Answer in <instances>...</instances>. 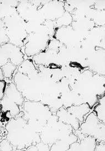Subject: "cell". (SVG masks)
Wrapping results in <instances>:
<instances>
[{
    "instance_id": "obj_1",
    "label": "cell",
    "mask_w": 105,
    "mask_h": 151,
    "mask_svg": "<svg viewBox=\"0 0 105 151\" xmlns=\"http://www.w3.org/2000/svg\"><path fill=\"white\" fill-rule=\"evenodd\" d=\"M69 86L74 93V105L88 104L92 110L105 94V76L86 68Z\"/></svg>"
},
{
    "instance_id": "obj_2",
    "label": "cell",
    "mask_w": 105,
    "mask_h": 151,
    "mask_svg": "<svg viewBox=\"0 0 105 151\" xmlns=\"http://www.w3.org/2000/svg\"><path fill=\"white\" fill-rule=\"evenodd\" d=\"M6 138L13 145L15 151H26L32 145L41 142L40 133L31 128L23 116L22 112L12 118L5 124Z\"/></svg>"
},
{
    "instance_id": "obj_3",
    "label": "cell",
    "mask_w": 105,
    "mask_h": 151,
    "mask_svg": "<svg viewBox=\"0 0 105 151\" xmlns=\"http://www.w3.org/2000/svg\"><path fill=\"white\" fill-rule=\"evenodd\" d=\"M22 116L32 129L40 133L53 115L49 107L42 101L26 100L22 107Z\"/></svg>"
},
{
    "instance_id": "obj_4",
    "label": "cell",
    "mask_w": 105,
    "mask_h": 151,
    "mask_svg": "<svg viewBox=\"0 0 105 151\" xmlns=\"http://www.w3.org/2000/svg\"><path fill=\"white\" fill-rule=\"evenodd\" d=\"M0 100L1 117H4V120L7 119V122L20 114L22 112L21 107L26 101L14 82L8 83L4 96Z\"/></svg>"
},
{
    "instance_id": "obj_5",
    "label": "cell",
    "mask_w": 105,
    "mask_h": 151,
    "mask_svg": "<svg viewBox=\"0 0 105 151\" xmlns=\"http://www.w3.org/2000/svg\"><path fill=\"white\" fill-rule=\"evenodd\" d=\"M52 38L53 36L45 23L40 24L34 31L28 33L23 47L25 55L27 57H33L44 52Z\"/></svg>"
},
{
    "instance_id": "obj_6",
    "label": "cell",
    "mask_w": 105,
    "mask_h": 151,
    "mask_svg": "<svg viewBox=\"0 0 105 151\" xmlns=\"http://www.w3.org/2000/svg\"><path fill=\"white\" fill-rule=\"evenodd\" d=\"M74 131L71 126L59 121L57 115L53 114L40 133V136L42 142L51 147L58 140L70 135Z\"/></svg>"
},
{
    "instance_id": "obj_7",
    "label": "cell",
    "mask_w": 105,
    "mask_h": 151,
    "mask_svg": "<svg viewBox=\"0 0 105 151\" xmlns=\"http://www.w3.org/2000/svg\"><path fill=\"white\" fill-rule=\"evenodd\" d=\"M1 20L4 23L9 40V43L21 48L23 47L28 35L27 31L26 22L17 12Z\"/></svg>"
},
{
    "instance_id": "obj_8",
    "label": "cell",
    "mask_w": 105,
    "mask_h": 151,
    "mask_svg": "<svg viewBox=\"0 0 105 151\" xmlns=\"http://www.w3.org/2000/svg\"><path fill=\"white\" fill-rule=\"evenodd\" d=\"M79 130L84 136H91L95 138L97 143H105V124L99 119L93 111L80 124Z\"/></svg>"
},
{
    "instance_id": "obj_9",
    "label": "cell",
    "mask_w": 105,
    "mask_h": 151,
    "mask_svg": "<svg viewBox=\"0 0 105 151\" xmlns=\"http://www.w3.org/2000/svg\"><path fill=\"white\" fill-rule=\"evenodd\" d=\"M54 38L69 48H80L83 39L71 25L55 28Z\"/></svg>"
},
{
    "instance_id": "obj_10",
    "label": "cell",
    "mask_w": 105,
    "mask_h": 151,
    "mask_svg": "<svg viewBox=\"0 0 105 151\" xmlns=\"http://www.w3.org/2000/svg\"><path fill=\"white\" fill-rule=\"evenodd\" d=\"M22 47L7 43L1 45L0 50V66L2 67L9 62L19 67L25 60L24 52Z\"/></svg>"
},
{
    "instance_id": "obj_11",
    "label": "cell",
    "mask_w": 105,
    "mask_h": 151,
    "mask_svg": "<svg viewBox=\"0 0 105 151\" xmlns=\"http://www.w3.org/2000/svg\"><path fill=\"white\" fill-rule=\"evenodd\" d=\"M65 1H42L39 12L45 20L55 21L65 12Z\"/></svg>"
},
{
    "instance_id": "obj_12",
    "label": "cell",
    "mask_w": 105,
    "mask_h": 151,
    "mask_svg": "<svg viewBox=\"0 0 105 151\" xmlns=\"http://www.w3.org/2000/svg\"><path fill=\"white\" fill-rule=\"evenodd\" d=\"M86 68L105 76V49L96 48L88 56Z\"/></svg>"
},
{
    "instance_id": "obj_13",
    "label": "cell",
    "mask_w": 105,
    "mask_h": 151,
    "mask_svg": "<svg viewBox=\"0 0 105 151\" xmlns=\"http://www.w3.org/2000/svg\"><path fill=\"white\" fill-rule=\"evenodd\" d=\"M82 43L95 48L105 49V27L95 26Z\"/></svg>"
},
{
    "instance_id": "obj_14",
    "label": "cell",
    "mask_w": 105,
    "mask_h": 151,
    "mask_svg": "<svg viewBox=\"0 0 105 151\" xmlns=\"http://www.w3.org/2000/svg\"><path fill=\"white\" fill-rule=\"evenodd\" d=\"M96 26L105 27V1H95L88 14Z\"/></svg>"
},
{
    "instance_id": "obj_15",
    "label": "cell",
    "mask_w": 105,
    "mask_h": 151,
    "mask_svg": "<svg viewBox=\"0 0 105 151\" xmlns=\"http://www.w3.org/2000/svg\"><path fill=\"white\" fill-rule=\"evenodd\" d=\"M97 143L95 138L91 136H86L71 144L69 151H95Z\"/></svg>"
},
{
    "instance_id": "obj_16",
    "label": "cell",
    "mask_w": 105,
    "mask_h": 151,
    "mask_svg": "<svg viewBox=\"0 0 105 151\" xmlns=\"http://www.w3.org/2000/svg\"><path fill=\"white\" fill-rule=\"evenodd\" d=\"M56 115L59 121L71 126L74 131L79 129L81 124L80 122L64 107H62L59 109L56 112Z\"/></svg>"
},
{
    "instance_id": "obj_17",
    "label": "cell",
    "mask_w": 105,
    "mask_h": 151,
    "mask_svg": "<svg viewBox=\"0 0 105 151\" xmlns=\"http://www.w3.org/2000/svg\"><path fill=\"white\" fill-rule=\"evenodd\" d=\"M79 138L74 132L58 140L50 147V151H69L70 145L78 141Z\"/></svg>"
},
{
    "instance_id": "obj_18",
    "label": "cell",
    "mask_w": 105,
    "mask_h": 151,
    "mask_svg": "<svg viewBox=\"0 0 105 151\" xmlns=\"http://www.w3.org/2000/svg\"><path fill=\"white\" fill-rule=\"evenodd\" d=\"M66 109L73 115L74 116L76 119H78L80 123L83 122L88 114L91 111H92V109L88 104H82L80 105H73Z\"/></svg>"
},
{
    "instance_id": "obj_19",
    "label": "cell",
    "mask_w": 105,
    "mask_h": 151,
    "mask_svg": "<svg viewBox=\"0 0 105 151\" xmlns=\"http://www.w3.org/2000/svg\"><path fill=\"white\" fill-rule=\"evenodd\" d=\"M19 1H0L1 5V19L9 17L17 12V7Z\"/></svg>"
},
{
    "instance_id": "obj_20",
    "label": "cell",
    "mask_w": 105,
    "mask_h": 151,
    "mask_svg": "<svg viewBox=\"0 0 105 151\" xmlns=\"http://www.w3.org/2000/svg\"><path fill=\"white\" fill-rule=\"evenodd\" d=\"M17 71L28 76H32L40 72L38 69L35 66V64L33 59L29 58L25 59L18 67Z\"/></svg>"
},
{
    "instance_id": "obj_21",
    "label": "cell",
    "mask_w": 105,
    "mask_h": 151,
    "mask_svg": "<svg viewBox=\"0 0 105 151\" xmlns=\"http://www.w3.org/2000/svg\"><path fill=\"white\" fill-rule=\"evenodd\" d=\"M92 111L95 113L99 119L105 124V94L99 99L93 107Z\"/></svg>"
},
{
    "instance_id": "obj_22",
    "label": "cell",
    "mask_w": 105,
    "mask_h": 151,
    "mask_svg": "<svg viewBox=\"0 0 105 151\" xmlns=\"http://www.w3.org/2000/svg\"><path fill=\"white\" fill-rule=\"evenodd\" d=\"M18 67L14 65L11 62H9L3 66L0 67V69L4 73V78L9 80H12L14 76V71L17 70Z\"/></svg>"
},
{
    "instance_id": "obj_23",
    "label": "cell",
    "mask_w": 105,
    "mask_h": 151,
    "mask_svg": "<svg viewBox=\"0 0 105 151\" xmlns=\"http://www.w3.org/2000/svg\"><path fill=\"white\" fill-rule=\"evenodd\" d=\"M73 22V18L72 15L66 11L60 18L54 21L55 28L70 26L71 25Z\"/></svg>"
},
{
    "instance_id": "obj_24",
    "label": "cell",
    "mask_w": 105,
    "mask_h": 151,
    "mask_svg": "<svg viewBox=\"0 0 105 151\" xmlns=\"http://www.w3.org/2000/svg\"><path fill=\"white\" fill-rule=\"evenodd\" d=\"M26 151H50V146L41 141L29 147Z\"/></svg>"
},
{
    "instance_id": "obj_25",
    "label": "cell",
    "mask_w": 105,
    "mask_h": 151,
    "mask_svg": "<svg viewBox=\"0 0 105 151\" xmlns=\"http://www.w3.org/2000/svg\"><path fill=\"white\" fill-rule=\"evenodd\" d=\"M0 26H1L0 35H1V45H4L6 43H9V38L8 36H7V32H6V28L4 27V23L1 19Z\"/></svg>"
},
{
    "instance_id": "obj_26",
    "label": "cell",
    "mask_w": 105,
    "mask_h": 151,
    "mask_svg": "<svg viewBox=\"0 0 105 151\" xmlns=\"http://www.w3.org/2000/svg\"><path fill=\"white\" fill-rule=\"evenodd\" d=\"M0 151H15V150L11 142L7 138H4L1 141Z\"/></svg>"
},
{
    "instance_id": "obj_27",
    "label": "cell",
    "mask_w": 105,
    "mask_h": 151,
    "mask_svg": "<svg viewBox=\"0 0 105 151\" xmlns=\"http://www.w3.org/2000/svg\"><path fill=\"white\" fill-rule=\"evenodd\" d=\"M8 83L4 80H0V99H2L4 96L5 91L7 87Z\"/></svg>"
},
{
    "instance_id": "obj_28",
    "label": "cell",
    "mask_w": 105,
    "mask_h": 151,
    "mask_svg": "<svg viewBox=\"0 0 105 151\" xmlns=\"http://www.w3.org/2000/svg\"><path fill=\"white\" fill-rule=\"evenodd\" d=\"M95 151H105V143H97Z\"/></svg>"
}]
</instances>
